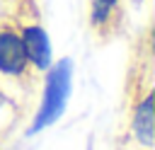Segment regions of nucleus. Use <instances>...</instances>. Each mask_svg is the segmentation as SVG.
<instances>
[{"label": "nucleus", "mask_w": 155, "mask_h": 150, "mask_svg": "<svg viewBox=\"0 0 155 150\" xmlns=\"http://www.w3.org/2000/svg\"><path fill=\"white\" fill-rule=\"evenodd\" d=\"M133 133H136V138L145 148L153 145V94H145L143 102L136 106V114H133Z\"/></svg>", "instance_id": "20e7f679"}, {"label": "nucleus", "mask_w": 155, "mask_h": 150, "mask_svg": "<svg viewBox=\"0 0 155 150\" xmlns=\"http://www.w3.org/2000/svg\"><path fill=\"white\" fill-rule=\"evenodd\" d=\"M2 104H5V97H2V94H0V106H2Z\"/></svg>", "instance_id": "423d86ee"}, {"label": "nucleus", "mask_w": 155, "mask_h": 150, "mask_svg": "<svg viewBox=\"0 0 155 150\" xmlns=\"http://www.w3.org/2000/svg\"><path fill=\"white\" fill-rule=\"evenodd\" d=\"M121 0H90V24L97 31H107L119 12Z\"/></svg>", "instance_id": "39448f33"}, {"label": "nucleus", "mask_w": 155, "mask_h": 150, "mask_svg": "<svg viewBox=\"0 0 155 150\" xmlns=\"http://www.w3.org/2000/svg\"><path fill=\"white\" fill-rule=\"evenodd\" d=\"M73 90V60L61 58L58 63H51L46 68V82H44V97L39 104V111L29 126V135L39 133L41 128L51 126L65 109L68 97Z\"/></svg>", "instance_id": "f257e3e1"}, {"label": "nucleus", "mask_w": 155, "mask_h": 150, "mask_svg": "<svg viewBox=\"0 0 155 150\" xmlns=\"http://www.w3.org/2000/svg\"><path fill=\"white\" fill-rule=\"evenodd\" d=\"M27 53L19 36V29L12 24H0V75L22 77L27 73Z\"/></svg>", "instance_id": "f03ea898"}, {"label": "nucleus", "mask_w": 155, "mask_h": 150, "mask_svg": "<svg viewBox=\"0 0 155 150\" xmlns=\"http://www.w3.org/2000/svg\"><path fill=\"white\" fill-rule=\"evenodd\" d=\"M19 36H22L29 65L36 68V70H46L53 63V48H51L48 31L41 24H24L19 29Z\"/></svg>", "instance_id": "7ed1b4c3"}]
</instances>
